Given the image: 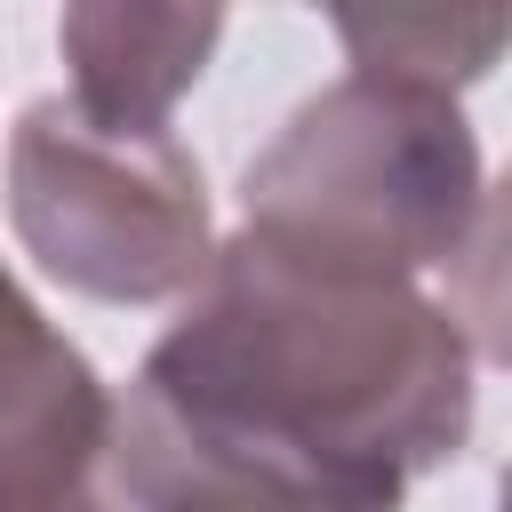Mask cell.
<instances>
[{
    "instance_id": "1",
    "label": "cell",
    "mask_w": 512,
    "mask_h": 512,
    "mask_svg": "<svg viewBox=\"0 0 512 512\" xmlns=\"http://www.w3.org/2000/svg\"><path fill=\"white\" fill-rule=\"evenodd\" d=\"M112 400V504L376 512L472 440V344L416 272H360L256 224L208 248Z\"/></svg>"
},
{
    "instance_id": "2",
    "label": "cell",
    "mask_w": 512,
    "mask_h": 512,
    "mask_svg": "<svg viewBox=\"0 0 512 512\" xmlns=\"http://www.w3.org/2000/svg\"><path fill=\"white\" fill-rule=\"evenodd\" d=\"M472 208L480 144L456 96L360 64L304 96L240 176V224L360 272H440Z\"/></svg>"
},
{
    "instance_id": "3",
    "label": "cell",
    "mask_w": 512,
    "mask_h": 512,
    "mask_svg": "<svg viewBox=\"0 0 512 512\" xmlns=\"http://www.w3.org/2000/svg\"><path fill=\"white\" fill-rule=\"evenodd\" d=\"M8 224L24 256L88 304H176L216 248L200 160L168 120H104L72 96L16 112Z\"/></svg>"
},
{
    "instance_id": "4",
    "label": "cell",
    "mask_w": 512,
    "mask_h": 512,
    "mask_svg": "<svg viewBox=\"0 0 512 512\" xmlns=\"http://www.w3.org/2000/svg\"><path fill=\"white\" fill-rule=\"evenodd\" d=\"M104 432H112L104 376L0 264V512L88 496Z\"/></svg>"
},
{
    "instance_id": "5",
    "label": "cell",
    "mask_w": 512,
    "mask_h": 512,
    "mask_svg": "<svg viewBox=\"0 0 512 512\" xmlns=\"http://www.w3.org/2000/svg\"><path fill=\"white\" fill-rule=\"evenodd\" d=\"M232 0H64L56 8V48L72 72V104L104 120H168L216 40H224Z\"/></svg>"
},
{
    "instance_id": "6",
    "label": "cell",
    "mask_w": 512,
    "mask_h": 512,
    "mask_svg": "<svg viewBox=\"0 0 512 512\" xmlns=\"http://www.w3.org/2000/svg\"><path fill=\"white\" fill-rule=\"evenodd\" d=\"M360 72L472 88L512 56V0H312Z\"/></svg>"
},
{
    "instance_id": "7",
    "label": "cell",
    "mask_w": 512,
    "mask_h": 512,
    "mask_svg": "<svg viewBox=\"0 0 512 512\" xmlns=\"http://www.w3.org/2000/svg\"><path fill=\"white\" fill-rule=\"evenodd\" d=\"M440 272H448V312H456L472 360L512 368V176L496 192L480 184V208Z\"/></svg>"
},
{
    "instance_id": "8",
    "label": "cell",
    "mask_w": 512,
    "mask_h": 512,
    "mask_svg": "<svg viewBox=\"0 0 512 512\" xmlns=\"http://www.w3.org/2000/svg\"><path fill=\"white\" fill-rule=\"evenodd\" d=\"M496 488H504V504H512V464H504V480H496Z\"/></svg>"
}]
</instances>
